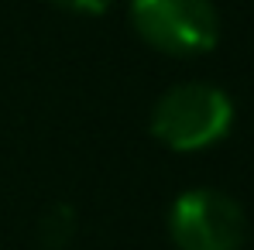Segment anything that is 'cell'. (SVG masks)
Instances as JSON below:
<instances>
[{
    "instance_id": "obj_1",
    "label": "cell",
    "mask_w": 254,
    "mask_h": 250,
    "mask_svg": "<svg viewBox=\"0 0 254 250\" xmlns=\"http://www.w3.org/2000/svg\"><path fill=\"white\" fill-rule=\"evenodd\" d=\"M148 127L172 151H203L230 134L234 100L213 83H175L151 103Z\"/></svg>"
},
{
    "instance_id": "obj_2",
    "label": "cell",
    "mask_w": 254,
    "mask_h": 250,
    "mask_svg": "<svg viewBox=\"0 0 254 250\" xmlns=\"http://www.w3.org/2000/svg\"><path fill=\"white\" fill-rule=\"evenodd\" d=\"M141 42L175 58L206 55L220 42V10L213 0H127Z\"/></svg>"
},
{
    "instance_id": "obj_3",
    "label": "cell",
    "mask_w": 254,
    "mask_h": 250,
    "mask_svg": "<svg viewBox=\"0 0 254 250\" xmlns=\"http://www.w3.org/2000/svg\"><path fill=\"white\" fill-rule=\"evenodd\" d=\"M165 226L175 250H241L248 240L244 206L210 185L179 192Z\"/></svg>"
},
{
    "instance_id": "obj_4",
    "label": "cell",
    "mask_w": 254,
    "mask_h": 250,
    "mask_svg": "<svg viewBox=\"0 0 254 250\" xmlns=\"http://www.w3.org/2000/svg\"><path fill=\"white\" fill-rule=\"evenodd\" d=\"M76 226H79V219H76V209L72 206H65V202L52 206L42 216V226H38L42 247L45 250H65L69 240L76 237Z\"/></svg>"
},
{
    "instance_id": "obj_5",
    "label": "cell",
    "mask_w": 254,
    "mask_h": 250,
    "mask_svg": "<svg viewBox=\"0 0 254 250\" xmlns=\"http://www.w3.org/2000/svg\"><path fill=\"white\" fill-rule=\"evenodd\" d=\"M52 7L65 10V14H79V17H100L110 10L114 0H48Z\"/></svg>"
}]
</instances>
